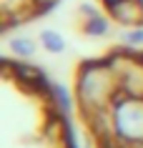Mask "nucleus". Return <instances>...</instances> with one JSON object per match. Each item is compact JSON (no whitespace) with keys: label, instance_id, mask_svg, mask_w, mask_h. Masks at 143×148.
I'll return each instance as SVG.
<instances>
[{"label":"nucleus","instance_id":"423d86ee","mask_svg":"<svg viewBox=\"0 0 143 148\" xmlns=\"http://www.w3.org/2000/svg\"><path fill=\"white\" fill-rule=\"evenodd\" d=\"M48 98L53 101V108H55L58 116H68V113L73 110V103H78V101H75V95H70V93H68V88L60 86V83H53V86H50Z\"/></svg>","mask_w":143,"mask_h":148},{"label":"nucleus","instance_id":"1a4fd4ad","mask_svg":"<svg viewBox=\"0 0 143 148\" xmlns=\"http://www.w3.org/2000/svg\"><path fill=\"white\" fill-rule=\"evenodd\" d=\"M103 3V8H111V5H116V3H120V0H101Z\"/></svg>","mask_w":143,"mask_h":148},{"label":"nucleus","instance_id":"6e6552de","mask_svg":"<svg viewBox=\"0 0 143 148\" xmlns=\"http://www.w3.org/2000/svg\"><path fill=\"white\" fill-rule=\"evenodd\" d=\"M120 43L126 50H143V25H131L120 33Z\"/></svg>","mask_w":143,"mask_h":148},{"label":"nucleus","instance_id":"0eeeda50","mask_svg":"<svg viewBox=\"0 0 143 148\" xmlns=\"http://www.w3.org/2000/svg\"><path fill=\"white\" fill-rule=\"evenodd\" d=\"M38 43H40V48H43L45 53H50V55H60L65 50V38L58 30H53V28H43V30L38 33Z\"/></svg>","mask_w":143,"mask_h":148},{"label":"nucleus","instance_id":"39448f33","mask_svg":"<svg viewBox=\"0 0 143 148\" xmlns=\"http://www.w3.org/2000/svg\"><path fill=\"white\" fill-rule=\"evenodd\" d=\"M38 45H35V40L28 38V35H10L8 38V53L13 55V60H30L33 55H35Z\"/></svg>","mask_w":143,"mask_h":148},{"label":"nucleus","instance_id":"f257e3e1","mask_svg":"<svg viewBox=\"0 0 143 148\" xmlns=\"http://www.w3.org/2000/svg\"><path fill=\"white\" fill-rule=\"evenodd\" d=\"M120 93V73L116 55L103 60H86L80 63L75 75V101L83 116H95L111 108L113 98Z\"/></svg>","mask_w":143,"mask_h":148},{"label":"nucleus","instance_id":"20e7f679","mask_svg":"<svg viewBox=\"0 0 143 148\" xmlns=\"http://www.w3.org/2000/svg\"><path fill=\"white\" fill-rule=\"evenodd\" d=\"M105 13L111 15L113 23H120L126 28L141 25L143 23V0H120L111 8H105Z\"/></svg>","mask_w":143,"mask_h":148},{"label":"nucleus","instance_id":"7ed1b4c3","mask_svg":"<svg viewBox=\"0 0 143 148\" xmlns=\"http://www.w3.org/2000/svg\"><path fill=\"white\" fill-rule=\"evenodd\" d=\"M80 28L88 38H103L111 33V15L101 13L93 3H83L80 5Z\"/></svg>","mask_w":143,"mask_h":148},{"label":"nucleus","instance_id":"f03ea898","mask_svg":"<svg viewBox=\"0 0 143 148\" xmlns=\"http://www.w3.org/2000/svg\"><path fill=\"white\" fill-rule=\"evenodd\" d=\"M108 118L111 133L120 143L143 148V95L118 93L108 108Z\"/></svg>","mask_w":143,"mask_h":148}]
</instances>
